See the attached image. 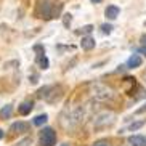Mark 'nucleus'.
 <instances>
[{
	"instance_id": "f257e3e1",
	"label": "nucleus",
	"mask_w": 146,
	"mask_h": 146,
	"mask_svg": "<svg viewBox=\"0 0 146 146\" xmlns=\"http://www.w3.org/2000/svg\"><path fill=\"white\" fill-rule=\"evenodd\" d=\"M61 10H63V3H60V2L43 0V2H39V3H37L35 15H37V18L53 19V18H58L61 15Z\"/></svg>"
},
{
	"instance_id": "f03ea898",
	"label": "nucleus",
	"mask_w": 146,
	"mask_h": 146,
	"mask_svg": "<svg viewBox=\"0 0 146 146\" xmlns=\"http://www.w3.org/2000/svg\"><path fill=\"white\" fill-rule=\"evenodd\" d=\"M56 143V133L53 129L45 127L40 132V146H55Z\"/></svg>"
},
{
	"instance_id": "7ed1b4c3",
	"label": "nucleus",
	"mask_w": 146,
	"mask_h": 146,
	"mask_svg": "<svg viewBox=\"0 0 146 146\" xmlns=\"http://www.w3.org/2000/svg\"><path fill=\"white\" fill-rule=\"evenodd\" d=\"M29 129H31V125L27 122H15L10 130L13 133H26V132H29Z\"/></svg>"
},
{
	"instance_id": "20e7f679",
	"label": "nucleus",
	"mask_w": 146,
	"mask_h": 146,
	"mask_svg": "<svg viewBox=\"0 0 146 146\" xmlns=\"http://www.w3.org/2000/svg\"><path fill=\"white\" fill-rule=\"evenodd\" d=\"M80 47L84 48V50H93L95 48V39L93 37H90V35H85V37H82V42H80Z\"/></svg>"
},
{
	"instance_id": "39448f33",
	"label": "nucleus",
	"mask_w": 146,
	"mask_h": 146,
	"mask_svg": "<svg viewBox=\"0 0 146 146\" xmlns=\"http://www.w3.org/2000/svg\"><path fill=\"white\" fill-rule=\"evenodd\" d=\"M143 63L141 60V56H138V55H132L129 58V61H127V68L129 69H135V68H140Z\"/></svg>"
},
{
	"instance_id": "423d86ee",
	"label": "nucleus",
	"mask_w": 146,
	"mask_h": 146,
	"mask_svg": "<svg viewBox=\"0 0 146 146\" xmlns=\"http://www.w3.org/2000/svg\"><path fill=\"white\" fill-rule=\"evenodd\" d=\"M119 13H120V10H119V7H116V5H109V7L106 8V11H104V15H106L108 19H116V18L119 16Z\"/></svg>"
},
{
	"instance_id": "0eeeda50",
	"label": "nucleus",
	"mask_w": 146,
	"mask_h": 146,
	"mask_svg": "<svg viewBox=\"0 0 146 146\" xmlns=\"http://www.w3.org/2000/svg\"><path fill=\"white\" fill-rule=\"evenodd\" d=\"M32 108H34V103H32V101H24V103H21V106L18 108V111H19L21 116H27V114H31Z\"/></svg>"
},
{
	"instance_id": "6e6552de",
	"label": "nucleus",
	"mask_w": 146,
	"mask_h": 146,
	"mask_svg": "<svg viewBox=\"0 0 146 146\" xmlns=\"http://www.w3.org/2000/svg\"><path fill=\"white\" fill-rule=\"evenodd\" d=\"M130 146H145V137L143 135H133L129 138Z\"/></svg>"
},
{
	"instance_id": "1a4fd4ad",
	"label": "nucleus",
	"mask_w": 146,
	"mask_h": 146,
	"mask_svg": "<svg viewBox=\"0 0 146 146\" xmlns=\"http://www.w3.org/2000/svg\"><path fill=\"white\" fill-rule=\"evenodd\" d=\"M37 64L42 69H48L50 63H48V58L45 56V53H39V55H37Z\"/></svg>"
},
{
	"instance_id": "9d476101",
	"label": "nucleus",
	"mask_w": 146,
	"mask_h": 146,
	"mask_svg": "<svg viewBox=\"0 0 146 146\" xmlns=\"http://www.w3.org/2000/svg\"><path fill=\"white\" fill-rule=\"evenodd\" d=\"M11 112H13V106L11 104H7V106L0 111V117H3V119H8L11 116Z\"/></svg>"
},
{
	"instance_id": "9b49d317",
	"label": "nucleus",
	"mask_w": 146,
	"mask_h": 146,
	"mask_svg": "<svg viewBox=\"0 0 146 146\" xmlns=\"http://www.w3.org/2000/svg\"><path fill=\"white\" fill-rule=\"evenodd\" d=\"M47 120H48V116H47V114H40V116H37V117L34 119V125H37V127H39V125H43Z\"/></svg>"
},
{
	"instance_id": "f8f14e48",
	"label": "nucleus",
	"mask_w": 146,
	"mask_h": 146,
	"mask_svg": "<svg viewBox=\"0 0 146 146\" xmlns=\"http://www.w3.org/2000/svg\"><path fill=\"white\" fill-rule=\"evenodd\" d=\"M143 125H145V120H138V122H133V124L130 125V127H129V130H132V132H135V130L141 129Z\"/></svg>"
},
{
	"instance_id": "ddd939ff",
	"label": "nucleus",
	"mask_w": 146,
	"mask_h": 146,
	"mask_svg": "<svg viewBox=\"0 0 146 146\" xmlns=\"http://www.w3.org/2000/svg\"><path fill=\"white\" fill-rule=\"evenodd\" d=\"M93 146H112L109 140H100V141L93 143Z\"/></svg>"
},
{
	"instance_id": "4468645a",
	"label": "nucleus",
	"mask_w": 146,
	"mask_h": 146,
	"mask_svg": "<svg viewBox=\"0 0 146 146\" xmlns=\"http://www.w3.org/2000/svg\"><path fill=\"white\" fill-rule=\"evenodd\" d=\"M71 21H72V16H71V15H64V16H63V23H64L66 27L71 24Z\"/></svg>"
},
{
	"instance_id": "2eb2a0df",
	"label": "nucleus",
	"mask_w": 146,
	"mask_h": 146,
	"mask_svg": "<svg viewBox=\"0 0 146 146\" xmlns=\"http://www.w3.org/2000/svg\"><path fill=\"white\" fill-rule=\"evenodd\" d=\"M101 31H103L104 34H111L112 26H111V24H103V26H101Z\"/></svg>"
},
{
	"instance_id": "dca6fc26",
	"label": "nucleus",
	"mask_w": 146,
	"mask_h": 146,
	"mask_svg": "<svg viewBox=\"0 0 146 146\" xmlns=\"http://www.w3.org/2000/svg\"><path fill=\"white\" fill-rule=\"evenodd\" d=\"M93 29H95V27L92 26V24H87V26L82 27V32H84V34H90V32H92Z\"/></svg>"
},
{
	"instance_id": "f3484780",
	"label": "nucleus",
	"mask_w": 146,
	"mask_h": 146,
	"mask_svg": "<svg viewBox=\"0 0 146 146\" xmlns=\"http://www.w3.org/2000/svg\"><path fill=\"white\" fill-rule=\"evenodd\" d=\"M34 50H35L37 53H43V48H42V45H35V47H34Z\"/></svg>"
},
{
	"instance_id": "a211bd4d",
	"label": "nucleus",
	"mask_w": 146,
	"mask_h": 146,
	"mask_svg": "<svg viewBox=\"0 0 146 146\" xmlns=\"http://www.w3.org/2000/svg\"><path fill=\"white\" fill-rule=\"evenodd\" d=\"M138 52H140V53H143V55H146V45H145V47H141L140 50H138Z\"/></svg>"
},
{
	"instance_id": "6ab92c4d",
	"label": "nucleus",
	"mask_w": 146,
	"mask_h": 146,
	"mask_svg": "<svg viewBox=\"0 0 146 146\" xmlns=\"http://www.w3.org/2000/svg\"><path fill=\"white\" fill-rule=\"evenodd\" d=\"M145 111H146V104H145V108H141V109H138L137 112H138V114H141V112H145Z\"/></svg>"
},
{
	"instance_id": "aec40b11",
	"label": "nucleus",
	"mask_w": 146,
	"mask_h": 146,
	"mask_svg": "<svg viewBox=\"0 0 146 146\" xmlns=\"http://www.w3.org/2000/svg\"><path fill=\"white\" fill-rule=\"evenodd\" d=\"M141 42H143V45H146V35H143V37H141Z\"/></svg>"
},
{
	"instance_id": "412c9836",
	"label": "nucleus",
	"mask_w": 146,
	"mask_h": 146,
	"mask_svg": "<svg viewBox=\"0 0 146 146\" xmlns=\"http://www.w3.org/2000/svg\"><path fill=\"white\" fill-rule=\"evenodd\" d=\"M3 135H5V133H3V130L0 129V140H2V138H3Z\"/></svg>"
},
{
	"instance_id": "4be33fe9",
	"label": "nucleus",
	"mask_w": 146,
	"mask_h": 146,
	"mask_svg": "<svg viewBox=\"0 0 146 146\" xmlns=\"http://www.w3.org/2000/svg\"><path fill=\"white\" fill-rule=\"evenodd\" d=\"M92 2H93V3H101L103 0H92Z\"/></svg>"
},
{
	"instance_id": "5701e85b",
	"label": "nucleus",
	"mask_w": 146,
	"mask_h": 146,
	"mask_svg": "<svg viewBox=\"0 0 146 146\" xmlns=\"http://www.w3.org/2000/svg\"><path fill=\"white\" fill-rule=\"evenodd\" d=\"M145 146H146V137H145Z\"/></svg>"
},
{
	"instance_id": "b1692460",
	"label": "nucleus",
	"mask_w": 146,
	"mask_h": 146,
	"mask_svg": "<svg viewBox=\"0 0 146 146\" xmlns=\"http://www.w3.org/2000/svg\"><path fill=\"white\" fill-rule=\"evenodd\" d=\"M61 146H69V145H61Z\"/></svg>"
}]
</instances>
